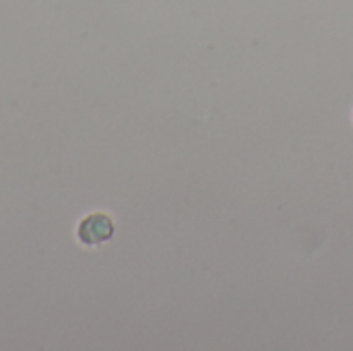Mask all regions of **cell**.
Returning <instances> with one entry per match:
<instances>
[{
	"instance_id": "6da1fadb",
	"label": "cell",
	"mask_w": 353,
	"mask_h": 351,
	"mask_svg": "<svg viewBox=\"0 0 353 351\" xmlns=\"http://www.w3.org/2000/svg\"><path fill=\"white\" fill-rule=\"evenodd\" d=\"M114 236V221L105 213H91L79 225V238L87 246L103 244Z\"/></svg>"
}]
</instances>
